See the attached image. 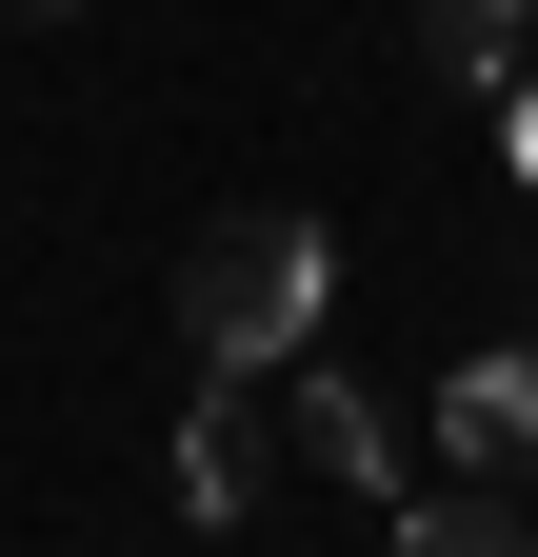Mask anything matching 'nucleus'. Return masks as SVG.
I'll list each match as a JSON object with an SVG mask.
<instances>
[{"instance_id": "2", "label": "nucleus", "mask_w": 538, "mask_h": 557, "mask_svg": "<svg viewBox=\"0 0 538 557\" xmlns=\"http://www.w3.org/2000/svg\"><path fill=\"white\" fill-rule=\"evenodd\" d=\"M259 498H280V379L199 359V398H180V518H259Z\"/></svg>"}, {"instance_id": "5", "label": "nucleus", "mask_w": 538, "mask_h": 557, "mask_svg": "<svg viewBox=\"0 0 538 557\" xmlns=\"http://www.w3.org/2000/svg\"><path fill=\"white\" fill-rule=\"evenodd\" d=\"M399 557H518V478H499V458L419 478V498H399Z\"/></svg>"}, {"instance_id": "6", "label": "nucleus", "mask_w": 538, "mask_h": 557, "mask_svg": "<svg viewBox=\"0 0 538 557\" xmlns=\"http://www.w3.org/2000/svg\"><path fill=\"white\" fill-rule=\"evenodd\" d=\"M518 40H538V0H419V60H439V81H518Z\"/></svg>"}, {"instance_id": "3", "label": "nucleus", "mask_w": 538, "mask_h": 557, "mask_svg": "<svg viewBox=\"0 0 538 557\" xmlns=\"http://www.w3.org/2000/svg\"><path fill=\"white\" fill-rule=\"evenodd\" d=\"M280 458H299V478H340V498H359V478L399 458V418H379V398H359L340 359H319V338L280 359Z\"/></svg>"}, {"instance_id": "1", "label": "nucleus", "mask_w": 538, "mask_h": 557, "mask_svg": "<svg viewBox=\"0 0 538 557\" xmlns=\"http://www.w3.org/2000/svg\"><path fill=\"white\" fill-rule=\"evenodd\" d=\"M299 338H340V239H319V220L240 199V220H199V239H180V359L280 379Z\"/></svg>"}, {"instance_id": "4", "label": "nucleus", "mask_w": 538, "mask_h": 557, "mask_svg": "<svg viewBox=\"0 0 538 557\" xmlns=\"http://www.w3.org/2000/svg\"><path fill=\"white\" fill-rule=\"evenodd\" d=\"M419 418H439V458H499V478H538V338H479V359H458Z\"/></svg>"}, {"instance_id": "7", "label": "nucleus", "mask_w": 538, "mask_h": 557, "mask_svg": "<svg viewBox=\"0 0 538 557\" xmlns=\"http://www.w3.org/2000/svg\"><path fill=\"white\" fill-rule=\"evenodd\" d=\"M518 180H538V100H518Z\"/></svg>"}]
</instances>
